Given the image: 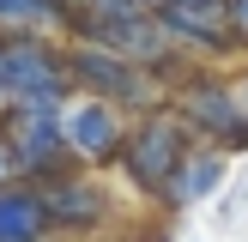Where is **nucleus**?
Wrapping results in <instances>:
<instances>
[{"instance_id": "1", "label": "nucleus", "mask_w": 248, "mask_h": 242, "mask_svg": "<svg viewBox=\"0 0 248 242\" xmlns=\"http://www.w3.org/2000/svg\"><path fill=\"white\" fill-rule=\"evenodd\" d=\"M194 133L182 127V115L176 109H145V115H133V133H127V145H121V176H127V188L140 194V200H152V206H164L170 200V176L182 169V157L194 151Z\"/></svg>"}, {"instance_id": "2", "label": "nucleus", "mask_w": 248, "mask_h": 242, "mask_svg": "<svg viewBox=\"0 0 248 242\" xmlns=\"http://www.w3.org/2000/svg\"><path fill=\"white\" fill-rule=\"evenodd\" d=\"M67 73H73V91L79 97H103V103L127 109V115H145V109L170 103V85L145 60L97 48V43H67Z\"/></svg>"}, {"instance_id": "3", "label": "nucleus", "mask_w": 248, "mask_h": 242, "mask_svg": "<svg viewBox=\"0 0 248 242\" xmlns=\"http://www.w3.org/2000/svg\"><path fill=\"white\" fill-rule=\"evenodd\" d=\"M170 109L182 115V127L194 133L200 145H218V151H248V115L236 103V85H230V73L218 67H194L188 79L170 91Z\"/></svg>"}, {"instance_id": "4", "label": "nucleus", "mask_w": 248, "mask_h": 242, "mask_svg": "<svg viewBox=\"0 0 248 242\" xmlns=\"http://www.w3.org/2000/svg\"><path fill=\"white\" fill-rule=\"evenodd\" d=\"M0 79H6V97L24 109L73 103V73H67L61 36H0Z\"/></svg>"}, {"instance_id": "5", "label": "nucleus", "mask_w": 248, "mask_h": 242, "mask_svg": "<svg viewBox=\"0 0 248 242\" xmlns=\"http://www.w3.org/2000/svg\"><path fill=\"white\" fill-rule=\"evenodd\" d=\"M36 188H43L48 224H55L61 242H85V236H97V230L115 224V194H109L103 169L73 164V169H61L55 182H36Z\"/></svg>"}, {"instance_id": "6", "label": "nucleus", "mask_w": 248, "mask_h": 242, "mask_svg": "<svg viewBox=\"0 0 248 242\" xmlns=\"http://www.w3.org/2000/svg\"><path fill=\"white\" fill-rule=\"evenodd\" d=\"M61 133H67L73 164L115 169L121 164V145H127V133H133V115L115 109V103H103V97H79V91H73V103L61 109Z\"/></svg>"}, {"instance_id": "7", "label": "nucleus", "mask_w": 248, "mask_h": 242, "mask_svg": "<svg viewBox=\"0 0 248 242\" xmlns=\"http://www.w3.org/2000/svg\"><path fill=\"white\" fill-rule=\"evenodd\" d=\"M12 145V164H18L24 182H55L61 169H73V151H67V133H61V109H24L12 103L6 121H0Z\"/></svg>"}, {"instance_id": "8", "label": "nucleus", "mask_w": 248, "mask_h": 242, "mask_svg": "<svg viewBox=\"0 0 248 242\" xmlns=\"http://www.w3.org/2000/svg\"><path fill=\"white\" fill-rule=\"evenodd\" d=\"M157 18H164L170 43H176L188 60H200V67H218V60L236 55V36H230L224 0H164Z\"/></svg>"}, {"instance_id": "9", "label": "nucleus", "mask_w": 248, "mask_h": 242, "mask_svg": "<svg viewBox=\"0 0 248 242\" xmlns=\"http://www.w3.org/2000/svg\"><path fill=\"white\" fill-rule=\"evenodd\" d=\"M224 188H230V157L218 151V145H194V151L182 157V169L170 176L164 212H188V206H200V200H218Z\"/></svg>"}, {"instance_id": "10", "label": "nucleus", "mask_w": 248, "mask_h": 242, "mask_svg": "<svg viewBox=\"0 0 248 242\" xmlns=\"http://www.w3.org/2000/svg\"><path fill=\"white\" fill-rule=\"evenodd\" d=\"M55 224H48V206L36 182H6L0 188V242H48Z\"/></svg>"}, {"instance_id": "11", "label": "nucleus", "mask_w": 248, "mask_h": 242, "mask_svg": "<svg viewBox=\"0 0 248 242\" xmlns=\"http://www.w3.org/2000/svg\"><path fill=\"white\" fill-rule=\"evenodd\" d=\"M73 0H0V36H61L67 43Z\"/></svg>"}, {"instance_id": "12", "label": "nucleus", "mask_w": 248, "mask_h": 242, "mask_svg": "<svg viewBox=\"0 0 248 242\" xmlns=\"http://www.w3.org/2000/svg\"><path fill=\"white\" fill-rule=\"evenodd\" d=\"M224 18H230V36H236V55H248V0H224Z\"/></svg>"}, {"instance_id": "13", "label": "nucleus", "mask_w": 248, "mask_h": 242, "mask_svg": "<svg viewBox=\"0 0 248 242\" xmlns=\"http://www.w3.org/2000/svg\"><path fill=\"white\" fill-rule=\"evenodd\" d=\"M6 182H18V164H12V145H6V133H0V188Z\"/></svg>"}, {"instance_id": "14", "label": "nucleus", "mask_w": 248, "mask_h": 242, "mask_svg": "<svg viewBox=\"0 0 248 242\" xmlns=\"http://www.w3.org/2000/svg\"><path fill=\"white\" fill-rule=\"evenodd\" d=\"M230 85H236V103H242V115H248V67L230 73Z\"/></svg>"}, {"instance_id": "15", "label": "nucleus", "mask_w": 248, "mask_h": 242, "mask_svg": "<svg viewBox=\"0 0 248 242\" xmlns=\"http://www.w3.org/2000/svg\"><path fill=\"white\" fill-rule=\"evenodd\" d=\"M140 6H164V0H140Z\"/></svg>"}, {"instance_id": "16", "label": "nucleus", "mask_w": 248, "mask_h": 242, "mask_svg": "<svg viewBox=\"0 0 248 242\" xmlns=\"http://www.w3.org/2000/svg\"><path fill=\"white\" fill-rule=\"evenodd\" d=\"M48 242H61V236H48Z\"/></svg>"}]
</instances>
